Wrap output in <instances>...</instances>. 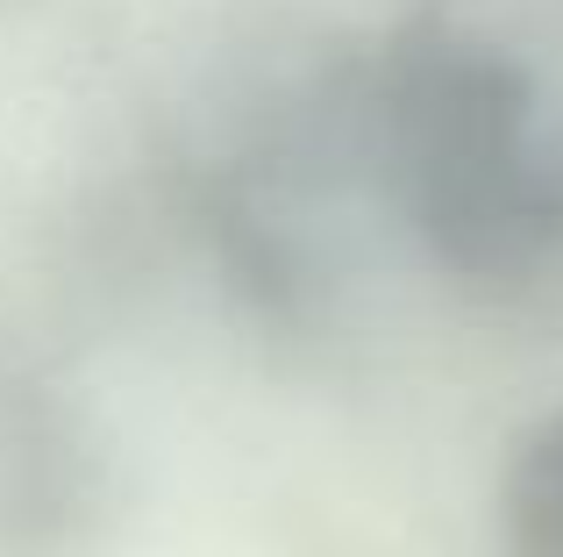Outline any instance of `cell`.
<instances>
[{
	"instance_id": "cell-2",
	"label": "cell",
	"mask_w": 563,
	"mask_h": 557,
	"mask_svg": "<svg viewBox=\"0 0 563 557\" xmlns=\"http://www.w3.org/2000/svg\"><path fill=\"white\" fill-rule=\"evenodd\" d=\"M507 557H563V415H550L507 465L499 487Z\"/></svg>"
},
{
	"instance_id": "cell-1",
	"label": "cell",
	"mask_w": 563,
	"mask_h": 557,
	"mask_svg": "<svg viewBox=\"0 0 563 557\" xmlns=\"http://www.w3.org/2000/svg\"><path fill=\"white\" fill-rule=\"evenodd\" d=\"M378 208L464 286L563 272V0H407L364 51Z\"/></svg>"
}]
</instances>
